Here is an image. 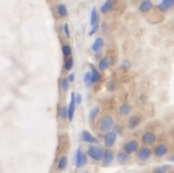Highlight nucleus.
I'll return each instance as SVG.
<instances>
[{
    "mask_svg": "<svg viewBox=\"0 0 174 173\" xmlns=\"http://www.w3.org/2000/svg\"><path fill=\"white\" fill-rule=\"evenodd\" d=\"M104 152H105V151L103 150V148L99 147V146H93V145L89 146L88 150H87L88 155L93 160H95V161H100V160H102Z\"/></svg>",
    "mask_w": 174,
    "mask_h": 173,
    "instance_id": "obj_1",
    "label": "nucleus"
},
{
    "mask_svg": "<svg viewBox=\"0 0 174 173\" xmlns=\"http://www.w3.org/2000/svg\"><path fill=\"white\" fill-rule=\"evenodd\" d=\"M114 124H115L114 118L111 115H106L101 118L100 122H99V128L103 133H108L114 127Z\"/></svg>",
    "mask_w": 174,
    "mask_h": 173,
    "instance_id": "obj_2",
    "label": "nucleus"
},
{
    "mask_svg": "<svg viewBox=\"0 0 174 173\" xmlns=\"http://www.w3.org/2000/svg\"><path fill=\"white\" fill-rule=\"evenodd\" d=\"M87 164L86 154L81 149H78L75 153V166L76 168H81Z\"/></svg>",
    "mask_w": 174,
    "mask_h": 173,
    "instance_id": "obj_3",
    "label": "nucleus"
},
{
    "mask_svg": "<svg viewBox=\"0 0 174 173\" xmlns=\"http://www.w3.org/2000/svg\"><path fill=\"white\" fill-rule=\"evenodd\" d=\"M138 149H139V143L136 140L129 141L123 147L124 153H125L126 155H132L134 153L137 152Z\"/></svg>",
    "mask_w": 174,
    "mask_h": 173,
    "instance_id": "obj_4",
    "label": "nucleus"
},
{
    "mask_svg": "<svg viewBox=\"0 0 174 173\" xmlns=\"http://www.w3.org/2000/svg\"><path fill=\"white\" fill-rule=\"evenodd\" d=\"M116 134L115 132H110L106 133L105 137H104V145H105V147L107 149H110V148L113 147L114 145H115L116 141Z\"/></svg>",
    "mask_w": 174,
    "mask_h": 173,
    "instance_id": "obj_5",
    "label": "nucleus"
},
{
    "mask_svg": "<svg viewBox=\"0 0 174 173\" xmlns=\"http://www.w3.org/2000/svg\"><path fill=\"white\" fill-rule=\"evenodd\" d=\"M151 155H152V150L150 149V148L143 147L139 150L137 157L141 161H147V160L151 157Z\"/></svg>",
    "mask_w": 174,
    "mask_h": 173,
    "instance_id": "obj_6",
    "label": "nucleus"
},
{
    "mask_svg": "<svg viewBox=\"0 0 174 173\" xmlns=\"http://www.w3.org/2000/svg\"><path fill=\"white\" fill-rule=\"evenodd\" d=\"M74 96H75V94L71 93V103H69V107L67 108V109H68V118H69V121H73V117H74V112H75V108H76L75 101H74Z\"/></svg>",
    "mask_w": 174,
    "mask_h": 173,
    "instance_id": "obj_7",
    "label": "nucleus"
},
{
    "mask_svg": "<svg viewBox=\"0 0 174 173\" xmlns=\"http://www.w3.org/2000/svg\"><path fill=\"white\" fill-rule=\"evenodd\" d=\"M155 155L156 157H164L165 155H167L168 153V146L166 144H158L155 148Z\"/></svg>",
    "mask_w": 174,
    "mask_h": 173,
    "instance_id": "obj_8",
    "label": "nucleus"
},
{
    "mask_svg": "<svg viewBox=\"0 0 174 173\" xmlns=\"http://www.w3.org/2000/svg\"><path fill=\"white\" fill-rule=\"evenodd\" d=\"M80 137L84 142L89 143V144H96V143H98V140H97V138L95 137V136H93L90 132H88L87 130H84L81 132Z\"/></svg>",
    "mask_w": 174,
    "mask_h": 173,
    "instance_id": "obj_9",
    "label": "nucleus"
},
{
    "mask_svg": "<svg viewBox=\"0 0 174 173\" xmlns=\"http://www.w3.org/2000/svg\"><path fill=\"white\" fill-rule=\"evenodd\" d=\"M156 141V136L153 132H146L142 137V142L145 145H153Z\"/></svg>",
    "mask_w": 174,
    "mask_h": 173,
    "instance_id": "obj_10",
    "label": "nucleus"
},
{
    "mask_svg": "<svg viewBox=\"0 0 174 173\" xmlns=\"http://www.w3.org/2000/svg\"><path fill=\"white\" fill-rule=\"evenodd\" d=\"M114 159H115V155H114V153L111 152V150H107L104 152L103 157H102V161H103L104 165H109L113 162Z\"/></svg>",
    "mask_w": 174,
    "mask_h": 173,
    "instance_id": "obj_11",
    "label": "nucleus"
},
{
    "mask_svg": "<svg viewBox=\"0 0 174 173\" xmlns=\"http://www.w3.org/2000/svg\"><path fill=\"white\" fill-rule=\"evenodd\" d=\"M114 8H115V1L114 0H107L105 3L103 4V6L101 7V13L108 14L113 11Z\"/></svg>",
    "mask_w": 174,
    "mask_h": 173,
    "instance_id": "obj_12",
    "label": "nucleus"
},
{
    "mask_svg": "<svg viewBox=\"0 0 174 173\" xmlns=\"http://www.w3.org/2000/svg\"><path fill=\"white\" fill-rule=\"evenodd\" d=\"M153 7L154 5L151 0H143V1L141 2L140 6H139V10H140V12H142V13H148L149 11H151V10L153 9Z\"/></svg>",
    "mask_w": 174,
    "mask_h": 173,
    "instance_id": "obj_13",
    "label": "nucleus"
},
{
    "mask_svg": "<svg viewBox=\"0 0 174 173\" xmlns=\"http://www.w3.org/2000/svg\"><path fill=\"white\" fill-rule=\"evenodd\" d=\"M91 68H92V73H90V82L89 83L95 84V83H97L101 79V75L98 71V70L94 68L93 66H91Z\"/></svg>",
    "mask_w": 174,
    "mask_h": 173,
    "instance_id": "obj_14",
    "label": "nucleus"
},
{
    "mask_svg": "<svg viewBox=\"0 0 174 173\" xmlns=\"http://www.w3.org/2000/svg\"><path fill=\"white\" fill-rule=\"evenodd\" d=\"M90 24L92 28L95 26H99V15H98V12H97L96 7L92 8L91 16H90Z\"/></svg>",
    "mask_w": 174,
    "mask_h": 173,
    "instance_id": "obj_15",
    "label": "nucleus"
},
{
    "mask_svg": "<svg viewBox=\"0 0 174 173\" xmlns=\"http://www.w3.org/2000/svg\"><path fill=\"white\" fill-rule=\"evenodd\" d=\"M105 45V40L103 37H98L94 41L93 45H92V50L94 52H99L102 50V48Z\"/></svg>",
    "mask_w": 174,
    "mask_h": 173,
    "instance_id": "obj_16",
    "label": "nucleus"
},
{
    "mask_svg": "<svg viewBox=\"0 0 174 173\" xmlns=\"http://www.w3.org/2000/svg\"><path fill=\"white\" fill-rule=\"evenodd\" d=\"M174 4V0H162L161 3L158 4V9L162 12H166L168 9L171 8Z\"/></svg>",
    "mask_w": 174,
    "mask_h": 173,
    "instance_id": "obj_17",
    "label": "nucleus"
},
{
    "mask_svg": "<svg viewBox=\"0 0 174 173\" xmlns=\"http://www.w3.org/2000/svg\"><path fill=\"white\" fill-rule=\"evenodd\" d=\"M131 111H132V106L125 103V104H122V105L119 107L118 112L120 115H128L129 113H131Z\"/></svg>",
    "mask_w": 174,
    "mask_h": 173,
    "instance_id": "obj_18",
    "label": "nucleus"
},
{
    "mask_svg": "<svg viewBox=\"0 0 174 173\" xmlns=\"http://www.w3.org/2000/svg\"><path fill=\"white\" fill-rule=\"evenodd\" d=\"M140 124V118L137 115H132L128 120V127L130 129H135Z\"/></svg>",
    "mask_w": 174,
    "mask_h": 173,
    "instance_id": "obj_19",
    "label": "nucleus"
},
{
    "mask_svg": "<svg viewBox=\"0 0 174 173\" xmlns=\"http://www.w3.org/2000/svg\"><path fill=\"white\" fill-rule=\"evenodd\" d=\"M99 69L100 71H106L111 66V59L110 58H104L99 62Z\"/></svg>",
    "mask_w": 174,
    "mask_h": 173,
    "instance_id": "obj_20",
    "label": "nucleus"
},
{
    "mask_svg": "<svg viewBox=\"0 0 174 173\" xmlns=\"http://www.w3.org/2000/svg\"><path fill=\"white\" fill-rule=\"evenodd\" d=\"M99 113H100V109L98 107H95L92 109L90 111V113H89V121L90 122L94 121V120L97 118V117L99 115Z\"/></svg>",
    "mask_w": 174,
    "mask_h": 173,
    "instance_id": "obj_21",
    "label": "nucleus"
},
{
    "mask_svg": "<svg viewBox=\"0 0 174 173\" xmlns=\"http://www.w3.org/2000/svg\"><path fill=\"white\" fill-rule=\"evenodd\" d=\"M116 159H118V161L119 164H126V162L128 161L129 157H128V155H126L124 152H119L118 155H116Z\"/></svg>",
    "mask_w": 174,
    "mask_h": 173,
    "instance_id": "obj_22",
    "label": "nucleus"
},
{
    "mask_svg": "<svg viewBox=\"0 0 174 173\" xmlns=\"http://www.w3.org/2000/svg\"><path fill=\"white\" fill-rule=\"evenodd\" d=\"M67 164H68V157L66 155H64V157H62L60 159L58 165H57V168H58V170H64L67 167Z\"/></svg>",
    "mask_w": 174,
    "mask_h": 173,
    "instance_id": "obj_23",
    "label": "nucleus"
},
{
    "mask_svg": "<svg viewBox=\"0 0 174 173\" xmlns=\"http://www.w3.org/2000/svg\"><path fill=\"white\" fill-rule=\"evenodd\" d=\"M58 13L61 17H66L68 15V9H67L66 5L60 4L58 6Z\"/></svg>",
    "mask_w": 174,
    "mask_h": 173,
    "instance_id": "obj_24",
    "label": "nucleus"
},
{
    "mask_svg": "<svg viewBox=\"0 0 174 173\" xmlns=\"http://www.w3.org/2000/svg\"><path fill=\"white\" fill-rule=\"evenodd\" d=\"M64 66H65V70H66V71H71V69H73V59L71 58V57H69L68 60L66 61Z\"/></svg>",
    "mask_w": 174,
    "mask_h": 173,
    "instance_id": "obj_25",
    "label": "nucleus"
},
{
    "mask_svg": "<svg viewBox=\"0 0 174 173\" xmlns=\"http://www.w3.org/2000/svg\"><path fill=\"white\" fill-rule=\"evenodd\" d=\"M169 168H170L169 165H162V166L156 167V168L154 170V173H166Z\"/></svg>",
    "mask_w": 174,
    "mask_h": 173,
    "instance_id": "obj_26",
    "label": "nucleus"
},
{
    "mask_svg": "<svg viewBox=\"0 0 174 173\" xmlns=\"http://www.w3.org/2000/svg\"><path fill=\"white\" fill-rule=\"evenodd\" d=\"M62 51H63L64 56L69 57L71 55V47L69 45H64L63 48H62Z\"/></svg>",
    "mask_w": 174,
    "mask_h": 173,
    "instance_id": "obj_27",
    "label": "nucleus"
},
{
    "mask_svg": "<svg viewBox=\"0 0 174 173\" xmlns=\"http://www.w3.org/2000/svg\"><path fill=\"white\" fill-rule=\"evenodd\" d=\"M60 117H61L63 120L68 118V109H67V107L61 108V110H60Z\"/></svg>",
    "mask_w": 174,
    "mask_h": 173,
    "instance_id": "obj_28",
    "label": "nucleus"
},
{
    "mask_svg": "<svg viewBox=\"0 0 174 173\" xmlns=\"http://www.w3.org/2000/svg\"><path fill=\"white\" fill-rule=\"evenodd\" d=\"M61 87L63 88V90H65V91L69 90V81L67 79V78H63V79L61 80Z\"/></svg>",
    "mask_w": 174,
    "mask_h": 173,
    "instance_id": "obj_29",
    "label": "nucleus"
},
{
    "mask_svg": "<svg viewBox=\"0 0 174 173\" xmlns=\"http://www.w3.org/2000/svg\"><path fill=\"white\" fill-rule=\"evenodd\" d=\"M74 101H75V105H80L81 101H82V96H81V94H76V95L74 96Z\"/></svg>",
    "mask_w": 174,
    "mask_h": 173,
    "instance_id": "obj_30",
    "label": "nucleus"
},
{
    "mask_svg": "<svg viewBox=\"0 0 174 173\" xmlns=\"http://www.w3.org/2000/svg\"><path fill=\"white\" fill-rule=\"evenodd\" d=\"M64 31H65V34H66L67 37H69V36H71V33H69V24H65V26H64Z\"/></svg>",
    "mask_w": 174,
    "mask_h": 173,
    "instance_id": "obj_31",
    "label": "nucleus"
},
{
    "mask_svg": "<svg viewBox=\"0 0 174 173\" xmlns=\"http://www.w3.org/2000/svg\"><path fill=\"white\" fill-rule=\"evenodd\" d=\"M98 28H99V26H95L92 28V29L90 31V33H89V35H93V34H95L97 31H98Z\"/></svg>",
    "mask_w": 174,
    "mask_h": 173,
    "instance_id": "obj_32",
    "label": "nucleus"
},
{
    "mask_svg": "<svg viewBox=\"0 0 174 173\" xmlns=\"http://www.w3.org/2000/svg\"><path fill=\"white\" fill-rule=\"evenodd\" d=\"M84 82L89 83L90 82V73H86L85 76H84Z\"/></svg>",
    "mask_w": 174,
    "mask_h": 173,
    "instance_id": "obj_33",
    "label": "nucleus"
},
{
    "mask_svg": "<svg viewBox=\"0 0 174 173\" xmlns=\"http://www.w3.org/2000/svg\"><path fill=\"white\" fill-rule=\"evenodd\" d=\"M109 87H108V90H110V91H113L114 90V88H115V84H114V82H113V81H111V82H110V83H109Z\"/></svg>",
    "mask_w": 174,
    "mask_h": 173,
    "instance_id": "obj_34",
    "label": "nucleus"
},
{
    "mask_svg": "<svg viewBox=\"0 0 174 173\" xmlns=\"http://www.w3.org/2000/svg\"><path fill=\"white\" fill-rule=\"evenodd\" d=\"M68 80L69 81V82H71V81H73L74 80V75H73V73H71V75H69Z\"/></svg>",
    "mask_w": 174,
    "mask_h": 173,
    "instance_id": "obj_35",
    "label": "nucleus"
},
{
    "mask_svg": "<svg viewBox=\"0 0 174 173\" xmlns=\"http://www.w3.org/2000/svg\"><path fill=\"white\" fill-rule=\"evenodd\" d=\"M84 173H87V172H84Z\"/></svg>",
    "mask_w": 174,
    "mask_h": 173,
    "instance_id": "obj_36",
    "label": "nucleus"
}]
</instances>
